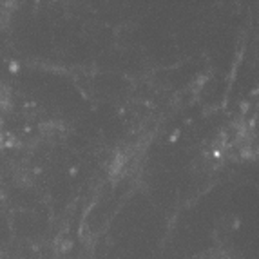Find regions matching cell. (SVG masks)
I'll list each match as a JSON object with an SVG mask.
<instances>
[{
    "label": "cell",
    "instance_id": "1",
    "mask_svg": "<svg viewBox=\"0 0 259 259\" xmlns=\"http://www.w3.org/2000/svg\"><path fill=\"white\" fill-rule=\"evenodd\" d=\"M205 259H232V257L229 254H225V252H207Z\"/></svg>",
    "mask_w": 259,
    "mask_h": 259
}]
</instances>
